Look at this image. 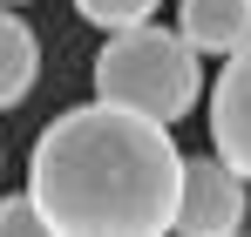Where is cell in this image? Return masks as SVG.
<instances>
[{
  "label": "cell",
  "mask_w": 251,
  "mask_h": 237,
  "mask_svg": "<svg viewBox=\"0 0 251 237\" xmlns=\"http://www.w3.org/2000/svg\"><path fill=\"white\" fill-rule=\"evenodd\" d=\"M156 7H163V0H75V14H82L88 27H102V34H116V27H143Z\"/></svg>",
  "instance_id": "52a82bcc"
},
{
  "label": "cell",
  "mask_w": 251,
  "mask_h": 237,
  "mask_svg": "<svg viewBox=\"0 0 251 237\" xmlns=\"http://www.w3.org/2000/svg\"><path fill=\"white\" fill-rule=\"evenodd\" d=\"M7 7H21V0H7Z\"/></svg>",
  "instance_id": "9c48e42d"
},
{
  "label": "cell",
  "mask_w": 251,
  "mask_h": 237,
  "mask_svg": "<svg viewBox=\"0 0 251 237\" xmlns=\"http://www.w3.org/2000/svg\"><path fill=\"white\" fill-rule=\"evenodd\" d=\"M210 149L251 183V41L224 54L217 88H210Z\"/></svg>",
  "instance_id": "277c9868"
},
{
  "label": "cell",
  "mask_w": 251,
  "mask_h": 237,
  "mask_svg": "<svg viewBox=\"0 0 251 237\" xmlns=\"http://www.w3.org/2000/svg\"><path fill=\"white\" fill-rule=\"evenodd\" d=\"M27 197L54 237H156L176 224L183 149L170 142V122L95 95L41 129Z\"/></svg>",
  "instance_id": "6da1fadb"
},
{
  "label": "cell",
  "mask_w": 251,
  "mask_h": 237,
  "mask_svg": "<svg viewBox=\"0 0 251 237\" xmlns=\"http://www.w3.org/2000/svg\"><path fill=\"white\" fill-rule=\"evenodd\" d=\"M95 95L156 122H183L204 102V54L183 41V27H116L95 54Z\"/></svg>",
  "instance_id": "7a4b0ae2"
},
{
  "label": "cell",
  "mask_w": 251,
  "mask_h": 237,
  "mask_svg": "<svg viewBox=\"0 0 251 237\" xmlns=\"http://www.w3.org/2000/svg\"><path fill=\"white\" fill-rule=\"evenodd\" d=\"M251 210V183L217 156H183V197H176V224L183 237H231Z\"/></svg>",
  "instance_id": "3957f363"
},
{
  "label": "cell",
  "mask_w": 251,
  "mask_h": 237,
  "mask_svg": "<svg viewBox=\"0 0 251 237\" xmlns=\"http://www.w3.org/2000/svg\"><path fill=\"white\" fill-rule=\"evenodd\" d=\"M34 81H41V41H34V27L21 14H7V0H0V116L21 109Z\"/></svg>",
  "instance_id": "8992f818"
},
{
  "label": "cell",
  "mask_w": 251,
  "mask_h": 237,
  "mask_svg": "<svg viewBox=\"0 0 251 237\" xmlns=\"http://www.w3.org/2000/svg\"><path fill=\"white\" fill-rule=\"evenodd\" d=\"M176 27L197 54L224 61L251 41V0H176Z\"/></svg>",
  "instance_id": "5b68a950"
},
{
  "label": "cell",
  "mask_w": 251,
  "mask_h": 237,
  "mask_svg": "<svg viewBox=\"0 0 251 237\" xmlns=\"http://www.w3.org/2000/svg\"><path fill=\"white\" fill-rule=\"evenodd\" d=\"M21 231H48V217H41V203L27 197H0V237H21Z\"/></svg>",
  "instance_id": "ba28073f"
}]
</instances>
